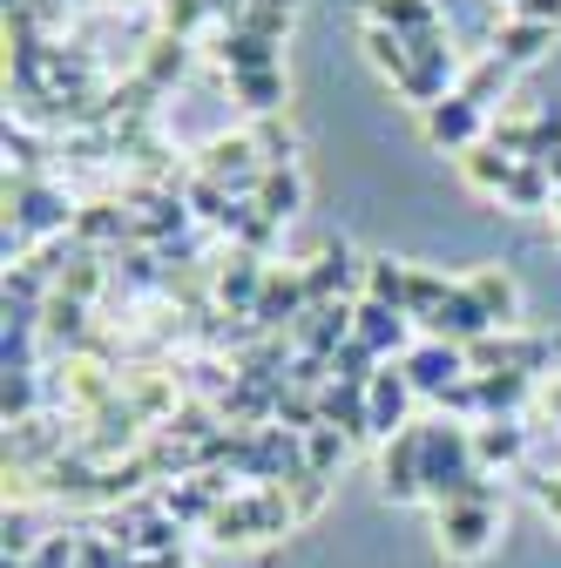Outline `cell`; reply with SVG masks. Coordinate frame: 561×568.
I'll return each mask as SVG.
<instances>
[{
	"mask_svg": "<svg viewBox=\"0 0 561 568\" xmlns=\"http://www.w3.org/2000/svg\"><path fill=\"white\" fill-rule=\"evenodd\" d=\"M366 21L373 28H392V34H427V28H440V8L434 0H366Z\"/></svg>",
	"mask_w": 561,
	"mask_h": 568,
	"instance_id": "20",
	"label": "cell"
},
{
	"mask_svg": "<svg viewBox=\"0 0 561 568\" xmlns=\"http://www.w3.org/2000/svg\"><path fill=\"white\" fill-rule=\"evenodd\" d=\"M75 210H82V203H68V196H61L54 183H41V176L8 183V224H14V231H8V244H14V251H28V244H34V237H48V231H54V237H61V231H75Z\"/></svg>",
	"mask_w": 561,
	"mask_h": 568,
	"instance_id": "3",
	"label": "cell"
},
{
	"mask_svg": "<svg viewBox=\"0 0 561 568\" xmlns=\"http://www.w3.org/2000/svg\"><path fill=\"white\" fill-rule=\"evenodd\" d=\"M501 535V501H460V508H440V548L453 561H473L487 555Z\"/></svg>",
	"mask_w": 561,
	"mask_h": 568,
	"instance_id": "7",
	"label": "cell"
},
{
	"mask_svg": "<svg viewBox=\"0 0 561 568\" xmlns=\"http://www.w3.org/2000/svg\"><path fill=\"white\" fill-rule=\"evenodd\" d=\"M514 21H541V28H554V21H561V0H514Z\"/></svg>",
	"mask_w": 561,
	"mask_h": 568,
	"instance_id": "46",
	"label": "cell"
},
{
	"mask_svg": "<svg viewBox=\"0 0 561 568\" xmlns=\"http://www.w3.org/2000/svg\"><path fill=\"white\" fill-rule=\"evenodd\" d=\"M366 406H373V440H399L406 434V406H412V379L399 359H386L366 386Z\"/></svg>",
	"mask_w": 561,
	"mask_h": 568,
	"instance_id": "12",
	"label": "cell"
},
{
	"mask_svg": "<svg viewBox=\"0 0 561 568\" xmlns=\"http://www.w3.org/2000/svg\"><path fill=\"white\" fill-rule=\"evenodd\" d=\"M548 41H554V28H541V21H501V28H494V54H501L508 68L541 61V54H548Z\"/></svg>",
	"mask_w": 561,
	"mask_h": 568,
	"instance_id": "22",
	"label": "cell"
},
{
	"mask_svg": "<svg viewBox=\"0 0 561 568\" xmlns=\"http://www.w3.org/2000/svg\"><path fill=\"white\" fill-rule=\"evenodd\" d=\"M534 501H541V515L561 528V480H554V474H548V480H534Z\"/></svg>",
	"mask_w": 561,
	"mask_h": 568,
	"instance_id": "48",
	"label": "cell"
},
{
	"mask_svg": "<svg viewBox=\"0 0 561 568\" xmlns=\"http://www.w3.org/2000/svg\"><path fill=\"white\" fill-rule=\"evenodd\" d=\"M467 292L480 298V312H487V318H494V332H508V325H514V284H508L501 271H473V277H467Z\"/></svg>",
	"mask_w": 561,
	"mask_h": 568,
	"instance_id": "28",
	"label": "cell"
},
{
	"mask_svg": "<svg viewBox=\"0 0 561 568\" xmlns=\"http://www.w3.org/2000/svg\"><path fill=\"white\" fill-rule=\"evenodd\" d=\"M196 28H210V8L203 0H163V34H196Z\"/></svg>",
	"mask_w": 561,
	"mask_h": 568,
	"instance_id": "41",
	"label": "cell"
},
{
	"mask_svg": "<svg viewBox=\"0 0 561 568\" xmlns=\"http://www.w3.org/2000/svg\"><path fill=\"white\" fill-rule=\"evenodd\" d=\"M447 292H453V284H447L440 271H419V264H412V284H406V318H412V325H427V318L447 305Z\"/></svg>",
	"mask_w": 561,
	"mask_h": 568,
	"instance_id": "31",
	"label": "cell"
},
{
	"mask_svg": "<svg viewBox=\"0 0 561 568\" xmlns=\"http://www.w3.org/2000/svg\"><path fill=\"white\" fill-rule=\"evenodd\" d=\"M244 28H251V34H264V41H285L292 14H271V8H251V14H244Z\"/></svg>",
	"mask_w": 561,
	"mask_h": 568,
	"instance_id": "45",
	"label": "cell"
},
{
	"mask_svg": "<svg viewBox=\"0 0 561 568\" xmlns=\"http://www.w3.org/2000/svg\"><path fill=\"white\" fill-rule=\"evenodd\" d=\"M277 487L292 494V515H298V521L325 508V474H312V467H305V474H292V480H277Z\"/></svg>",
	"mask_w": 561,
	"mask_h": 568,
	"instance_id": "40",
	"label": "cell"
},
{
	"mask_svg": "<svg viewBox=\"0 0 561 568\" xmlns=\"http://www.w3.org/2000/svg\"><path fill=\"white\" fill-rule=\"evenodd\" d=\"M298 203H305V176L298 170H264V190H257V210L285 231L292 217H298Z\"/></svg>",
	"mask_w": 561,
	"mask_h": 568,
	"instance_id": "23",
	"label": "cell"
},
{
	"mask_svg": "<svg viewBox=\"0 0 561 568\" xmlns=\"http://www.w3.org/2000/svg\"><path fill=\"white\" fill-rule=\"evenodd\" d=\"M427 447V501L434 508H460V501H494V480L473 460V426L460 419H427L419 426Z\"/></svg>",
	"mask_w": 561,
	"mask_h": 568,
	"instance_id": "1",
	"label": "cell"
},
{
	"mask_svg": "<svg viewBox=\"0 0 561 568\" xmlns=\"http://www.w3.org/2000/svg\"><path fill=\"white\" fill-rule=\"evenodd\" d=\"M473 460L480 467H528V426H514V419L473 426Z\"/></svg>",
	"mask_w": 561,
	"mask_h": 568,
	"instance_id": "18",
	"label": "cell"
},
{
	"mask_svg": "<svg viewBox=\"0 0 561 568\" xmlns=\"http://www.w3.org/2000/svg\"><path fill=\"white\" fill-rule=\"evenodd\" d=\"M251 8H271V14H292L298 0H251Z\"/></svg>",
	"mask_w": 561,
	"mask_h": 568,
	"instance_id": "49",
	"label": "cell"
},
{
	"mask_svg": "<svg viewBox=\"0 0 561 568\" xmlns=\"http://www.w3.org/2000/svg\"><path fill=\"white\" fill-rule=\"evenodd\" d=\"M379 487H386V501H419V494H427V447H419V426H406L399 440H386Z\"/></svg>",
	"mask_w": 561,
	"mask_h": 568,
	"instance_id": "10",
	"label": "cell"
},
{
	"mask_svg": "<svg viewBox=\"0 0 561 568\" xmlns=\"http://www.w3.org/2000/svg\"><path fill=\"white\" fill-rule=\"evenodd\" d=\"M345 454H353V434H338V426H312L305 434V460H312V474H338L345 467Z\"/></svg>",
	"mask_w": 561,
	"mask_h": 568,
	"instance_id": "32",
	"label": "cell"
},
{
	"mask_svg": "<svg viewBox=\"0 0 561 568\" xmlns=\"http://www.w3.org/2000/svg\"><path fill=\"white\" fill-rule=\"evenodd\" d=\"M359 277H366V264L345 251V244H318V257L305 264V292H312V305H338Z\"/></svg>",
	"mask_w": 561,
	"mask_h": 568,
	"instance_id": "13",
	"label": "cell"
},
{
	"mask_svg": "<svg viewBox=\"0 0 561 568\" xmlns=\"http://www.w3.org/2000/svg\"><path fill=\"white\" fill-rule=\"evenodd\" d=\"M359 338L379 352V359H406V352H412V318L379 305V298H359Z\"/></svg>",
	"mask_w": 561,
	"mask_h": 568,
	"instance_id": "15",
	"label": "cell"
},
{
	"mask_svg": "<svg viewBox=\"0 0 561 568\" xmlns=\"http://www.w3.org/2000/svg\"><path fill=\"white\" fill-rule=\"evenodd\" d=\"M487 332H494V318H487L480 312V298L467 292V284H453V292H447V305L427 318V338H447V345H473V338H487Z\"/></svg>",
	"mask_w": 561,
	"mask_h": 568,
	"instance_id": "14",
	"label": "cell"
},
{
	"mask_svg": "<svg viewBox=\"0 0 561 568\" xmlns=\"http://www.w3.org/2000/svg\"><path fill=\"white\" fill-rule=\"evenodd\" d=\"M548 413H554V426H561V379L548 386Z\"/></svg>",
	"mask_w": 561,
	"mask_h": 568,
	"instance_id": "50",
	"label": "cell"
},
{
	"mask_svg": "<svg viewBox=\"0 0 561 568\" xmlns=\"http://www.w3.org/2000/svg\"><path fill=\"white\" fill-rule=\"evenodd\" d=\"M427 135L440 142V150H460V156H467L473 142H480V109L453 89L447 102H434V109H427Z\"/></svg>",
	"mask_w": 561,
	"mask_h": 568,
	"instance_id": "16",
	"label": "cell"
},
{
	"mask_svg": "<svg viewBox=\"0 0 561 568\" xmlns=\"http://www.w3.org/2000/svg\"><path fill=\"white\" fill-rule=\"evenodd\" d=\"M298 515H292V494L285 487H244L231 494V501L217 508V521H210V535H217L224 548L231 541H264V535H285Z\"/></svg>",
	"mask_w": 561,
	"mask_h": 568,
	"instance_id": "2",
	"label": "cell"
},
{
	"mask_svg": "<svg viewBox=\"0 0 561 568\" xmlns=\"http://www.w3.org/2000/svg\"><path fill=\"white\" fill-rule=\"evenodd\" d=\"M196 176H210L217 190H231V196H251V203H257V190H264V156H257V142H251V135H217V142L203 150Z\"/></svg>",
	"mask_w": 561,
	"mask_h": 568,
	"instance_id": "4",
	"label": "cell"
},
{
	"mask_svg": "<svg viewBox=\"0 0 561 568\" xmlns=\"http://www.w3.org/2000/svg\"><path fill=\"white\" fill-rule=\"evenodd\" d=\"M251 142H257V156H264V170H298V135L277 122V115H264L257 129H251Z\"/></svg>",
	"mask_w": 561,
	"mask_h": 568,
	"instance_id": "29",
	"label": "cell"
},
{
	"mask_svg": "<svg viewBox=\"0 0 561 568\" xmlns=\"http://www.w3.org/2000/svg\"><path fill=\"white\" fill-rule=\"evenodd\" d=\"M460 163H467V183H473V190H494V196H501V190L514 183V170H521L508 150H494V142H473Z\"/></svg>",
	"mask_w": 561,
	"mask_h": 568,
	"instance_id": "26",
	"label": "cell"
},
{
	"mask_svg": "<svg viewBox=\"0 0 561 568\" xmlns=\"http://www.w3.org/2000/svg\"><path fill=\"white\" fill-rule=\"evenodd\" d=\"M399 95L419 102V109L447 102V95H453V54H447V48H440V54H412V75L399 82Z\"/></svg>",
	"mask_w": 561,
	"mask_h": 568,
	"instance_id": "19",
	"label": "cell"
},
{
	"mask_svg": "<svg viewBox=\"0 0 561 568\" xmlns=\"http://www.w3.org/2000/svg\"><path fill=\"white\" fill-rule=\"evenodd\" d=\"M231 89H237V102L264 122V115H277L285 109V68H257V75H231Z\"/></svg>",
	"mask_w": 561,
	"mask_h": 568,
	"instance_id": "25",
	"label": "cell"
},
{
	"mask_svg": "<svg viewBox=\"0 0 561 568\" xmlns=\"http://www.w3.org/2000/svg\"><path fill=\"white\" fill-rule=\"evenodd\" d=\"M183 196H190V210H196V217H203L210 231H224V217H231V203H237L231 190H217V183H210V176H190V183H183Z\"/></svg>",
	"mask_w": 561,
	"mask_h": 568,
	"instance_id": "37",
	"label": "cell"
},
{
	"mask_svg": "<svg viewBox=\"0 0 561 568\" xmlns=\"http://www.w3.org/2000/svg\"><path fill=\"white\" fill-rule=\"evenodd\" d=\"M82 568H129V555L109 535H82Z\"/></svg>",
	"mask_w": 561,
	"mask_h": 568,
	"instance_id": "44",
	"label": "cell"
},
{
	"mask_svg": "<svg viewBox=\"0 0 561 568\" xmlns=\"http://www.w3.org/2000/svg\"><path fill=\"white\" fill-rule=\"evenodd\" d=\"M109 8H129V0H109Z\"/></svg>",
	"mask_w": 561,
	"mask_h": 568,
	"instance_id": "52",
	"label": "cell"
},
{
	"mask_svg": "<svg viewBox=\"0 0 561 568\" xmlns=\"http://www.w3.org/2000/svg\"><path fill=\"white\" fill-rule=\"evenodd\" d=\"M554 359V345L548 338H514V332H487L467 345V373H541Z\"/></svg>",
	"mask_w": 561,
	"mask_h": 568,
	"instance_id": "6",
	"label": "cell"
},
{
	"mask_svg": "<svg viewBox=\"0 0 561 568\" xmlns=\"http://www.w3.org/2000/svg\"><path fill=\"white\" fill-rule=\"evenodd\" d=\"M508 8H514V0H508Z\"/></svg>",
	"mask_w": 561,
	"mask_h": 568,
	"instance_id": "54",
	"label": "cell"
},
{
	"mask_svg": "<svg viewBox=\"0 0 561 568\" xmlns=\"http://www.w3.org/2000/svg\"><path fill=\"white\" fill-rule=\"evenodd\" d=\"M0 150H8V170H14V183H28V176H34V163H41V142H34V129H14V122H8V135H0Z\"/></svg>",
	"mask_w": 561,
	"mask_h": 568,
	"instance_id": "39",
	"label": "cell"
},
{
	"mask_svg": "<svg viewBox=\"0 0 561 568\" xmlns=\"http://www.w3.org/2000/svg\"><path fill=\"white\" fill-rule=\"evenodd\" d=\"M48 535L34 528V515L28 508H8V521H0V548H8V568H21V561H34V548H41Z\"/></svg>",
	"mask_w": 561,
	"mask_h": 568,
	"instance_id": "33",
	"label": "cell"
},
{
	"mask_svg": "<svg viewBox=\"0 0 561 568\" xmlns=\"http://www.w3.org/2000/svg\"><path fill=\"white\" fill-rule=\"evenodd\" d=\"M264 257H251V251H231L224 264H217V284H210V305H224L231 318H251L257 312V292H264Z\"/></svg>",
	"mask_w": 561,
	"mask_h": 568,
	"instance_id": "11",
	"label": "cell"
},
{
	"mask_svg": "<svg viewBox=\"0 0 561 568\" xmlns=\"http://www.w3.org/2000/svg\"><path fill=\"white\" fill-rule=\"evenodd\" d=\"M359 338V305H312L305 312V325L292 332V345L298 352H312V359H338V345H353Z\"/></svg>",
	"mask_w": 561,
	"mask_h": 568,
	"instance_id": "9",
	"label": "cell"
},
{
	"mask_svg": "<svg viewBox=\"0 0 561 568\" xmlns=\"http://www.w3.org/2000/svg\"><path fill=\"white\" fill-rule=\"evenodd\" d=\"M28 568H82V535H48Z\"/></svg>",
	"mask_w": 561,
	"mask_h": 568,
	"instance_id": "42",
	"label": "cell"
},
{
	"mask_svg": "<svg viewBox=\"0 0 561 568\" xmlns=\"http://www.w3.org/2000/svg\"><path fill=\"white\" fill-rule=\"evenodd\" d=\"M406 284H412V264H392V257H373L366 264V298H379L392 312H406Z\"/></svg>",
	"mask_w": 561,
	"mask_h": 568,
	"instance_id": "30",
	"label": "cell"
},
{
	"mask_svg": "<svg viewBox=\"0 0 561 568\" xmlns=\"http://www.w3.org/2000/svg\"><path fill=\"white\" fill-rule=\"evenodd\" d=\"M554 244H561V224H554Z\"/></svg>",
	"mask_w": 561,
	"mask_h": 568,
	"instance_id": "53",
	"label": "cell"
},
{
	"mask_svg": "<svg viewBox=\"0 0 561 568\" xmlns=\"http://www.w3.org/2000/svg\"><path fill=\"white\" fill-rule=\"evenodd\" d=\"M312 312V292H305V264H271L264 271V292H257V332H298Z\"/></svg>",
	"mask_w": 561,
	"mask_h": 568,
	"instance_id": "5",
	"label": "cell"
},
{
	"mask_svg": "<svg viewBox=\"0 0 561 568\" xmlns=\"http://www.w3.org/2000/svg\"><path fill=\"white\" fill-rule=\"evenodd\" d=\"M366 54H373L379 75H392V89L412 75V48H406V34H392V28H373V21H366Z\"/></svg>",
	"mask_w": 561,
	"mask_h": 568,
	"instance_id": "27",
	"label": "cell"
},
{
	"mask_svg": "<svg viewBox=\"0 0 561 568\" xmlns=\"http://www.w3.org/2000/svg\"><path fill=\"white\" fill-rule=\"evenodd\" d=\"M554 224H561V183H554Z\"/></svg>",
	"mask_w": 561,
	"mask_h": 568,
	"instance_id": "51",
	"label": "cell"
},
{
	"mask_svg": "<svg viewBox=\"0 0 561 568\" xmlns=\"http://www.w3.org/2000/svg\"><path fill=\"white\" fill-rule=\"evenodd\" d=\"M501 196H508L514 210H554V176H548V170H534V163H521V170H514V183H508Z\"/></svg>",
	"mask_w": 561,
	"mask_h": 568,
	"instance_id": "35",
	"label": "cell"
},
{
	"mask_svg": "<svg viewBox=\"0 0 561 568\" xmlns=\"http://www.w3.org/2000/svg\"><path fill=\"white\" fill-rule=\"evenodd\" d=\"M210 54H217L231 75H257V68H277V41L251 34V28H217V34H210Z\"/></svg>",
	"mask_w": 561,
	"mask_h": 568,
	"instance_id": "17",
	"label": "cell"
},
{
	"mask_svg": "<svg viewBox=\"0 0 561 568\" xmlns=\"http://www.w3.org/2000/svg\"><path fill=\"white\" fill-rule=\"evenodd\" d=\"M447 413H460V419L480 413V373H467V379H453V386L440 393V419H447Z\"/></svg>",
	"mask_w": 561,
	"mask_h": 568,
	"instance_id": "43",
	"label": "cell"
},
{
	"mask_svg": "<svg viewBox=\"0 0 561 568\" xmlns=\"http://www.w3.org/2000/svg\"><path fill=\"white\" fill-rule=\"evenodd\" d=\"M508 75H514V68H508L501 54H487L480 68H467V82H460V95H467L473 109H487V102H494V95H508Z\"/></svg>",
	"mask_w": 561,
	"mask_h": 568,
	"instance_id": "34",
	"label": "cell"
},
{
	"mask_svg": "<svg viewBox=\"0 0 561 568\" xmlns=\"http://www.w3.org/2000/svg\"><path fill=\"white\" fill-rule=\"evenodd\" d=\"M190 75V41L183 34H150V48H143V82H156V89H176Z\"/></svg>",
	"mask_w": 561,
	"mask_h": 568,
	"instance_id": "21",
	"label": "cell"
},
{
	"mask_svg": "<svg viewBox=\"0 0 561 568\" xmlns=\"http://www.w3.org/2000/svg\"><path fill=\"white\" fill-rule=\"evenodd\" d=\"M34 406H41V366L34 373H8V386H0V413H8V426L34 419Z\"/></svg>",
	"mask_w": 561,
	"mask_h": 568,
	"instance_id": "36",
	"label": "cell"
},
{
	"mask_svg": "<svg viewBox=\"0 0 561 568\" xmlns=\"http://www.w3.org/2000/svg\"><path fill=\"white\" fill-rule=\"evenodd\" d=\"M528 393H534L528 373H480V413L487 419H514L528 406Z\"/></svg>",
	"mask_w": 561,
	"mask_h": 568,
	"instance_id": "24",
	"label": "cell"
},
{
	"mask_svg": "<svg viewBox=\"0 0 561 568\" xmlns=\"http://www.w3.org/2000/svg\"><path fill=\"white\" fill-rule=\"evenodd\" d=\"M203 8H210V21H217V28H244L251 0H203Z\"/></svg>",
	"mask_w": 561,
	"mask_h": 568,
	"instance_id": "47",
	"label": "cell"
},
{
	"mask_svg": "<svg viewBox=\"0 0 561 568\" xmlns=\"http://www.w3.org/2000/svg\"><path fill=\"white\" fill-rule=\"evenodd\" d=\"M386 359L366 345V338H353V345H338V359H332V379H345V386H373V373H379Z\"/></svg>",
	"mask_w": 561,
	"mask_h": 568,
	"instance_id": "38",
	"label": "cell"
},
{
	"mask_svg": "<svg viewBox=\"0 0 561 568\" xmlns=\"http://www.w3.org/2000/svg\"><path fill=\"white\" fill-rule=\"evenodd\" d=\"M406 379H412V393H427V399H440L453 379H467V352L460 345H447V338H419L412 352H406Z\"/></svg>",
	"mask_w": 561,
	"mask_h": 568,
	"instance_id": "8",
	"label": "cell"
}]
</instances>
